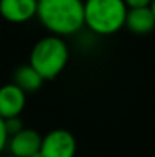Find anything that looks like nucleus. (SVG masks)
I'll return each instance as SVG.
<instances>
[{"mask_svg": "<svg viewBox=\"0 0 155 157\" xmlns=\"http://www.w3.org/2000/svg\"><path fill=\"white\" fill-rule=\"evenodd\" d=\"M37 0H0V15L11 23H24L35 17Z\"/></svg>", "mask_w": 155, "mask_h": 157, "instance_id": "obj_7", "label": "nucleus"}, {"mask_svg": "<svg viewBox=\"0 0 155 157\" xmlns=\"http://www.w3.org/2000/svg\"><path fill=\"white\" fill-rule=\"evenodd\" d=\"M8 145L12 157H32L34 154L40 153L41 136L32 128H23L8 139Z\"/></svg>", "mask_w": 155, "mask_h": 157, "instance_id": "obj_5", "label": "nucleus"}, {"mask_svg": "<svg viewBox=\"0 0 155 157\" xmlns=\"http://www.w3.org/2000/svg\"><path fill=\"white\" fill-rule=\"evenodd\" d=\"M3 122H5V130H6L8 139L23 130V122H21L20 116H17V117H9V119H3Z\"/></svg>", "mask_w": 155, "mask_h": 157, "instance_id": "obj_10", "label": "nucleus"}, {"mask_svg": "<svg viewBox=\"0 0 155 157\" xmlns=\"http://www.w3.org/2000/svg\"><path fill=\"white\" fill-rule=\"evenodd\" d=\"M75 154H76V140L70 131L58 128L41 137V145H40L41 157H75Z\"/></svg>", "mask_w": 155, "mask_h": 157, "instance_id": "obj_4", "label": "nucleus"}, {"mask_svg": "<svg viewBox=\"0 0 155 157\" xmlns=\"http://www.w3.org/2000/svg\"><path fill=\"white\" fill-rule=\"evenodd\" d=\"M126 12L123 0H85L84 26L99 35H111L125 26Z\"/></svg>", "mask_w": 155, "mask_h": 157, "instance_id": "obj_3", "label": "nucleus"}, {"mask_svg": "<svg viewBox=\"0 0 155 157\" xmlns=\"http://www.w3.org/2000/svg\"><path fill=\"white\" fill-rule=\"evenodd\" d=\"M43 78L29 66H20L15 73H14V82L20 90H23L24 93H31V92H37L41 86H43Z\"/></svg>", "mask_w": 155, "mask_h": 157, "instance_id": "obj_9", "label": "nucleus"}, {"mask_svg": "<svg viewBox=\"0 0 155 157\" xmlns=\"http://www.w3.org/2000/svg\"><path fill=\"white\" fill-rule=\"evenodd\" d=\"M128 9H137V8H149L152 6L154 0H123Z\"/></svg>", "mask_w": 155, "mask_h": 157, "instance_id": "obj_11", "label": "nucleus"}, {"mask_svg": "<svg viewBox=\"0 0 155 157\" xmlns=\"http://www.w3.org/2000/svg\"><path fill=\"white\" fill-rule=\"evenodd\" d=\"M67 43L56 35H49L35 43L29 55V66L43 78V81L55 79L67 66Z\"/></svg>", "mask_w": 155, "mask_h": 157, "instance_id": "obj_2", "label": "nucleus"}, {"mask_svg": "<svg viewBox=\"0 0 155 157\" xmlns=\"http://www.w3.org/2000/svg\"><path fill=\"white\" fill-rule=\"evenodd\" d=\"M6 145H8V134H6V130H5V122L0 117V153L5 150Z\"/></svg>", "mask_w": 155, "mask_h": 157, "instance_id": "obj_12", "label": "nucleus"}, {"mask_svg": "<svg viewBox=\"0 0 155 157\" xmlns=\"http://www.w3.org/2000/svg\"><path fill=\"white\" fill-rule=\"evenodd\" d=\"M125 26L134 34H149L155 26V11L152 6L149 8H137L128 9L125 17Z\"/></svg>", "mask_w": 155, "mask_h": 157, "instance_id": "obj_8", "label": "nucleus"}, {"mask_svg": "<svg viewBox=\"0 0 155 157\" xmlns=\"http://www.w3.org/2000/svg\"><path fill=\"white\" fill-rule=\"evenodd\" d=\"M26 105V93L15 84H5L0 87V117L9 119L21 114Z\"/></svg>", "mask_w": 155, "mask_h": 157, "instance_id": "obj_6", "label": "nucleus"}, {"mask_svg": "<svg viewBox=\"0 0 155 157\" xmlns=\"http://www.w3.org/2000/svg\"><path fill=\"white\" fill-rule=\"evenodd\" d=\"M35 15L53 35H73L84 28V2L37 0Z\"/></svg>", "mask_w": 155, "mask_h": 157, "instance_id": "obj_1", "label": "nucleus"}]
</instances>
